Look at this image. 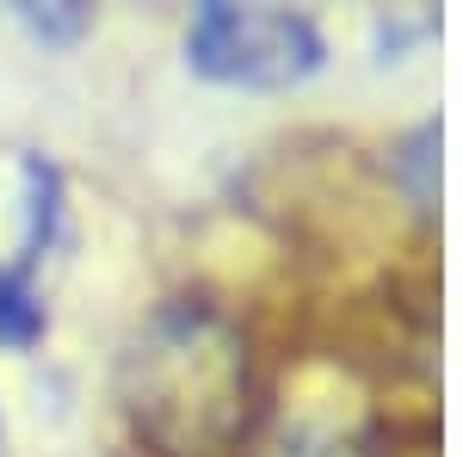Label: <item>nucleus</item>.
<instances>
[{
    "instance_id": "0eeeda50",
    "label": "nucleus",
    "mask_w": 463,
    "mask_h": 457,
    "mask_svg": "<svg viewBox=\"0 0 463 457\" xmlns=\"http://www.w3.org/2000/svg\"><path fill=\"white\" fill-rule=\"evenodd\" d=\"M427 32H439V19H432V13H414V19H383V43H377V50H383V62H390L395 50H408V43H414V37H427Z\"/></svg>"
},
{
    "instance_id": "f257e3e1",
    "label": "nucleus",
    "mask_w": 463,
    "mask_h": 457,
    "mask_svg": "<svg viewBox=\"0 0 463 457\" xmlns=\"http://www.w3.org/2000/svg\"><path fill=\"white\" fill-rule=\"evenodd\" d=\"M253 352L211 303H167L124 352V414L161 457H222L248 433Z\"/></svg>"
},
{
    "instance_id": "f03ea898",
    "label": "nucleus",
    "mask_w": 463,
    "mask_h": 457,
    "mask_svg": "<svg viewBox=\"0 0 463 457\" xmlns=\"http://www.w3.org/2000/svg\"><path fill=\"white\" fill-rule=\"evenodd\" d=\"M185 62L216 87L290 93L327 69V37L297 6H235L204 0L185 25Z\"/></svg>"
},
{
    "instance_id": "20e7f679",
    "label": "nucleus",
    "mask_w": 463,
    "mask_h": 457,
    "mask_svg": "<svg viewBox=\"0 0 463 457\" xmlns=\"http://www.w3.org/2000/svg\"><path fill=\"white\" fill-rule=\"evenodd\" d=\"M43 328H50V316L37 303L32 279L19 266H0V352H32Z\"/></svg>"
},
{
    "instance_id": "39448f33",
    "label": "nucleus",
    "mask_w": 463,
    "mask_h": 457,
    "mask_svg": "<svg viewBox=\"0 0 463 457\" xmlns=\"http://www.w3.org/2000/svg\"><path fill=\"white\" fill-rule=\"evenodd\" d=\"M272 457H377V439L346 421H309V426H285Z\"/></svg>"
},
{
    "instance_id": "423d86ee",
    "label": "nucleus",
    "mask_w": 463,
    "mask_h": 457,
    "mask_svg": "<svg viewBox=\"0 0 463 457\" xmlns=\"http://www.w3.org/2000/svg\"><path fill=\"white\" fill-rule=\"evenodd\" d=\"M13 19H19L37 43H50V50H69V43H80V37L93 32V6H80V0H56V6H32V0H19Z\"/></svg>"
},
{
    "instance_id": "7ed1b4c3",
    "label": "nucleus",
    "mask_w": 463,
    "mask_h": 457,
    "mask_svg": "<svg viewBox=\"0 0 463 457\" xmlns=\"http://www.w3.org/2000/svg\"><path fill=\"white\" fill-rule=\"evenodd\" d=\"M439 142H445L439 118H420V124L390 148V174H395V186L408 192V205H414L420 216L439 211Z\"/></svg>"
},
{
    "instance_id": "6e6552de",
    "label": "nucleus",
    "mask_w": 463,
    "mask_h": 457,
    "mask_svg": "<svg viewBox=\"0 0 463 457\" xmlns=\"http://www.w3.org/2000/svg\"><path fill=\"white\" fill-rule=\"evenodd\" d=\"M0 457H6V452H0Z\"/></svg>"
}]
</instances>
